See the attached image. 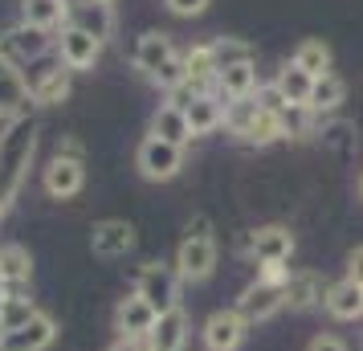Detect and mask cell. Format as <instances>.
Listing matches in <instances>:
<instances>
[{
    "label": "cell",
    "instance_id": "f1b7e54d",
    "mask_svg": "<svg viewBox=\"0 0 363 351\" xmlns=\"http://www.w3.org/2000/svg\"><path fill=\"white\" fill-rule=\"evenodd\" d=\"M21 21L50 33L53 25H66L69 21V4L66 0H25V4H21Z\"/></svg>",
    "mask_w": 363,
    "mask_h": 351
},
{
    "label": "cell",
    "instance_id": "3957f363",
    "mask_svg": "<svg viewBox=\"0 0 363 351\" xmlns=\"http://www.w3.org/2000/svg\"><path fill=\"white\" fill-rule=\"evenodd\" d=\"M180 269L167 266V262H143L139 274H135V294L147 299L160 315L164 311H176L180 306Z\"/></svg>",
    "mask_w": 363,
    "mask_h": 351
},
{
    "label": "cell",
    "instance_id": "e0dca14e",
    "mask_svg": "<svg viewBox=\"0 0 363 351\" xmlns=\"http://www.w3.org/2000/svg\"><path fill=\"white\" fill-rule=\"evenodd\" d=\"M184 347H188V315H184V306L164 311L147 335V351H184Z\"/></svg>",
    "mask_w": 363,
    "mask_h": 351
},
{
    "label": "cell",
    "instance_id": "d6a6232c",
    "mask_svg": "<svg viewBox=\"0 0 363 351\" xmlns=\"http://www.w3.org/2000/svg\"><path fill=\"white\" fill-rule=\"evenodd\" d=\"M33 315H37V306L25 299V294H9V299H4V306H0V335L25 327Z\"/></svg>",
    "mask_w": 363,
    "mask_h": 351
},
{
    "label": "cell",
    "instance_id": "cb8c5ba5",
    "mask_svg": "<svg viewBox=\"0 0 363 351\" xmlns=\"http://www.w3.org/2000/svg\"><path fill=\"white\" fill-rule=\"evenodd\" d=\"M274 90L281 94L286 106H311V90H314V78L298 62H286L274 78Z\"/></svg>",
    "mask_w": 363,
    "mask_h": 351
},
{
    "label": "cell",
    "instance_id": "60d3db41",
    "mask_svg": "<svg viewBox=\"0 0 363 351\" xmlns=\"http://www.w3.org/2000/svg\"><path fill=\"white\" fill-rule=\"evenodd\" d=\"M106 4H111V0H106Z\"/></svg>",
    "mask_w": 363,
    "mask_h": 351
},
{
    "label": "cell",
    "instance_id": "1f68e13d",
    "mask_svg": "<svg viewBox=\"0 0 363 351\" xmlns=\"http://www.w3.org/2000/svg\"><path fill=\"white\" fill-rule=\"evenodd\" d=\"M213 57H216V69L241 66V62H253V45L241 41V37H216L213 41Z\"/></svg>",
    "mask_w": 363,
    "mask_h": 351
},
{
    "label": "cell",
    "instance_id": "6da1fadb",
    "mask_svg": "<svg viewBox=\"0 0 363 351\" xmlns=\"http://www.w3.org/2000/svg\"><path fill=\"white\" fill-rule=\"evenodd\" d=\"M37 131H41V123L29 111L9 118L4 131H0V217L17 204L21 188L29 180V164H33V151H37Z\"/></svg>",
    "mask_w": 363,
    "mask_h": 351
},
{
    "label": "cell",
    "instance_id": "8992f818",
    "mask_svg": "<svg viewBox=\"0 0 363 351\" xmlns=\"http://www.w3.org/2000/svg\"><path fill=\"white\" fill-rule=\"evenodd\" d=\"M41 184L50 192L53 201H69V196H78L86 184V164L82 155H53L50 164H45V176H41Z\"/></svg>",
    "mask_w": 363,
    "mask_h": 351
},
{
    "label": "cell",
    "instance_id": "2e32d148",
    "mask_svg": "<svg viewBox=\"0 0 363 351\" xmlns=\"http://www.w3.org/2000/svg\"><path fill=\"white\" fill-rule=\"evenodd\" d=\"M184 115H188V127H192V135H213L225 127V99L220 94H213V90H200L196 99L184 106Z\"/></svg>",
    "mask_w": 363,
    "mask_h": 351
},
{
    "label": "cell",
    "instance_id": "8fae6325",
    "mask_svg": "<svg viewBox=\"0 0 363 351\" xmlns=\"http://www.w3.org/2000/svg\"><path fill=\"white\" fill-rule=\"evenodd\" d=\"M0 53H4L9 62H17V66H29V62H37V57L50 53V33L21 21L17 29H9V33L0 37Z\"/></svg>",
    "mask_w": 363,
    "mask_h": 351
},
{
    "label": "cell",
    "instance_id": "7c38bea8",
    "mask_svg": "<svg viewBox=\"0 0 363 351\" xmlns=\"http://www.w3.org/2000/svg\"><path fill=\"white\" fill-rule=\"evenodd\" d=\"M53 339H57V318L37 311L25 327L0 335V351H45V347H53Z\"/></svg>",
    "mask_w": 363,
    "mask_h": 351
},
{
    "label": "cell",
    "instance_id": "f35d334b",
    "mask_svg": "<svg viewBox=\"0 0 363 351\" xmlns=\"http://www.w3.org/2000/svg\"><path fill=\"white\" fill-rule=\"evenodd\" d=\"M0 299H9V286H4V274H0Z\"/></svg>",
    "mask_w": 363,
    "mask_h": 351
},
{
    "label": "cell",
    "instance_id": "603a6c76",
    "mask_svg": "<svg viewBox=\"0 0 363 351\" xmlns=\"http://www.w3.org/2000/svg\"><path fill=\"white\" fill-rule=\"evenodd\" d=\"M0 274H4L9 294H21L25 286L33 282V257H29V250H25V245H17V241L0 245Z\"/></svg>",
    "mask_w": 363,
    "mask_h": 351
},
{
    "label": "cell",
    "instance_id": "e575fe53",
    "mask_svg": "<svg viewBox=\"0 0 363 351\" xmlns=\"http://www.w3.org/2000/svg\"><path fill=\"white\" fill-rule=\"evenodd\" d=\"M167 13H176V17H200L213 0H164Z\"/></svg>",
    "mask_w": 363,
    "mask_h": 351
},
{
    "label": "cell",
    "instance_id": "52a82bcc",
    "mask_svg": "<svg viewBox=\"0 0 363 351\" xmlns=\"http://www.w3.org/2000/svg\"><path fill=\"white\" fill-rule=\"evenodd\" d=\"M249 335V318L229 306V311H213V315L204 318V347L208 351H237L245 343Z\"/></svg>",
    "mask_w": 363,
    "mask_h": 351
},
{
    "label": "cell",
    "instance_id": "4fadbf2b",
    "mask_svg": "<svg viewBox=\"0 0 363 351\" xmlns=\"http://www.w3.org/2000/svg\"><path fill=\"white\" fill-rule=\"evenodd\" d=\"M99 53H102V41L94 33H86L78 25H62V37H57V57H62V66L94 69Z\"/></svg>",
    "mask_w": 363,
    "mask_h": 351
},
{
    "label": "cell",
    "instance_id": "8d00e7d4",
    "mask_svg": "<svg viewBox=\"0 0 363 351\" xmlns=\"http://www.w3.org/2000/svg\"><path fill=\"white\" fill-rule=\"evenodd\" d=\"M347 278L355 286H363V245H355V250L347 253Z\"/></svg>",
    "mask_w": 363,
    "mask_h": 351
},
{
    "label": "cell",
    "instance_id": "d6986e66",
    "mask_svg": "<svg viewBox=\"0 0 363 351\" xmlns=\"http://www.w3.org/2000/svg\"><path fill=\"white\" fill-rule=\"evenodd\" d=\"M323 306H327L330 318H339V323H355V318H363V286H355L351 278L330 282Z\"/></svg>",
    "mask_w": 363,
    "mask_h": 351
},
{
    "label": "cell",
    "instance_id": "d4e9b609",
    "mask_svg": "<svg viewBox=\"0 0 363 351\" xmlns=\"http://www.w3.org/2000/svg\"><path fill=\"white\" fill-rule=\"evenodd\" d=\"M318 139H323V147H327L335 160H351L355 147H359V131H355V123H347V118H323Z\"/></svg>",
    "mask_w": 363,
    "mask_h": 351
},
{
    "label": "cell",
    "instance_id": "4316f807",
    "mask_svg": "<svg viewBox=\"0 0 363 351\" xmlns=\"http://www.w3.org/2000/svg\"><path fill=\"white\" fill-rule=\"evenodd\" d=\"M347 99V82L339 74H323V78H314V90H311V115H335Z\"/></svg>",
    "mask_w": 363,
    "mask_h": 351
},
{
    "label": "cell",
    "instance_id": "74e56055",
    "mask_svg": "<svg viewBox=\"0 0 363 351\" xmlns=\"http://www.w3.org/2000/svg\"><path fill=\"white\" fill-rule=\"evenodd\" d=\"M111 351H147V339H115Z\"/></svg>",
    "mask_w": 363,
    "mask_h": 351
},
{
    "label": "cell",
    "instance_id": "30bf717a",
    "mask_svg": "<svg viewBox=\"0 0 363 351\" xmlns=\"http://www.w3.org/2000/svg\"><path fill=\"white\" fill-rule=\"evenodd\" d=\"M237 311L249 318V327L253 323H265V318H274L278 311H286V286H269V282H253L241 290V299H237Z\"/></svg>",
    "mask_w": 363,
    "mask_h": 351
},
{
    "label": "cell",
    "instance_id": "7a4b0ae2",
    "mask_svg": "<svg viewBox=\"0 0 363 351\" xmlns=\"http://www.w3.org/2000/svg\"><path fill=\"white\" fill-rule=\"evenodd\" d=\"M216 237H213V221L208 217H192L188 233H184L180 250H176V269L184 282H208L216 274Z\"/></svg>",
    "mask_w": 363,
    "mask_h": 351
},
{
    "label": "cell",
    "instance_id": "ab89813d",
    "mask_svg": "<svg viewBox=\"0 0 363 351\" xmlns=\"http://www.w3.org/2000/svg\"><path fill=\"white\" fill-rule=\"evenodd\" d=\"M359 196H363V172H359Z\"/></svg>",
    "mask_w": 363,
    "mask_h": 351
},
{
    "label": "cell",
    "instance_id": "ac0fdd59",
    "mask_svg": "<svg viewBox=\"0 0 363 351\" xmlns=\"http://www.w3.org/2000/svg\"><path fill=\"white\" fill-rule=\"evenodd\" d=\"M69 74L74 69L69 66H50V69H37L33 78H29V99L37 102V106H57V102L69 94Z\"/></svg>",
    "mask_w": 363,
    "mask_h": 351
},
{
    "label": "cell",
    "instance_id": "4dcf8cb0",
    "mask_svg": "<svg viewBox=\"0 0 363 351\" xmlns=\"http://www.w3.org/2000/svg\"><path fill=\"white\" fill-rule=\"evenodd\" d=\"M290 62H298L311 78H323V74H330V45L323 37H306V41H298V50Z\"/></svg>",
    "mask_w": 363,
    "mask_h": 351
},
{
    "label": "cell",
    "instance_id": "277c9868",
    "mask_svg": "<svg viewBox=\"0 0 363 351\" xmlns=\"http://www.w3.org/2000/svg\"><path fill=\"white\" fill-rule=\"evenodd\" d=\"M135 167H139V176L151 180V184H167V180L180 176L184 147L167 143V139H160V135H143V143L135 147Z\"/></svg>",
    "mask_w": 363,
    "mask_h": 351
},
{
    "label": "cell",
    "instance_id": "7402d4cb",
    "mask_svg": "<svg viewBox=\"0 0 363 351\" xmlns=\"http://www.w3.org/2000/svg\"><path fill=\"white\" fill-rule=\"evenodd\" d=\"M66 25H78V29H86V33H94L99 41H106L111 29H115V13H111L106 0H82V4H69Z\"/></svg>",
    "mask_w": 363,
    "mask_h": 351
},
{
    "label": "cell",
    "instance_id": "44dd1931",
    "mask_svg": "<svg viewBox=\"0 0 363 351\" xmlns=\"http://www.w3.org/2000/svg\"><path fill=\"white\" fill-rule=\"evenodd\" d=\"M323 299H327V282L314 269L290 274V282H286V306L290 311H314V306H323Z\"/></svg>",
    "mask_w": 363,
    "mask_h": 351
},
{
    "label": "cell",
    "instance_id": "9c48e42d",
    "mask_svg": "<svg viewBox=\"0 0 363 351\" xmlns=\"http://www.w3.org/2000/svg\"><path fill=\"white\" fill-rule=\"evenodd\" d=\"M180 53H176V45H172V37L160 33V29H147V33H139V41H135V50H131V62L135 69L143 74V78H155L164 66H172Z\"/></svg>",
    "mask_w": 363,
    "mask_h": 351
},
{
    "label": "cell",
    "instance_id": "9a60e30c",
    "mask_svg": "<svg viewBox=\"0 0 363 351\" xmlns=\"http://www.w3.org/2000/svg\"><path fill=\"white\" fill-rule=\"evenodd\" d=\"M29 78L21 74L17 62H9L4 53H0V118L9 123V118H17L29 111Z\"/></svg>",
    "mask_w": 363,
    "mask_h": 351
},
{
    "label": "cell",
    "instance_id": "ba28073f",
    "mask_svg": "<svg viewBox=\"0 0 363 351\" xmlns=\"http://www.w3.org/2000/svg\"><path fill=\"white\" fill-rule=\"evenodd\" d=\"M135 225L131 221H123V217H106V221H99L94 229H90V253L94 257H127V253L135 250Z\"/></svg>",
    "mask_w": 363,
    "mask_h": 351
},
{
    "label": "cell",
    "instance_id": "83f0119b",
    "mask_svg": "<svg viewBox=\"0 0 363 351\" xmlns=\"http://www.w3.org/2000/svg\"><path fill=\"white\" fill-rule=\"evenodd\" d=\"M245 143H253V147H269V143H278V139H286V123H281V111L278 106H265L257 111V118L249 123V131L241 135Z\"/></svg>",
    "mask_w": 363,
    "mask_h": 351
},
{
    "label": "cell",
    "instance_id": "836d02e7",
    "mask_svg": "<svg viewBox=\"0 0 363 351\" xmlns=\"http://www.w3.org/2000/svg\"><path fill=\"white\" fill-rule=\"evenodd\" d=\"M257 111H262V99H233V102H225V127L241 139V135L249 131V123L257 118Z\"/></svg>",
    "mask_w": 363,
    "mask_h": 351
},
{
    "label": "cell",
    "instance_id": "5bb4252c",
    "mask_svg": "<svg viewBox=\"0 0 363 351\" xmlns=\"http://www.w3.org/2000/svg\"><path fill=\"white\" fill-rule=\"evenodd\" d=\"M155 318H160V311L131 290V294L115 306V331H118V339H147L151 327H155Z\"/></svg>",
    "mask_w": 363,
    "mask_h": 351
},
{
    "label": "cell",
    "instance_id": "d590c367",
    "mask_svg": "<svg viewBox=\"0 0 363 351\" xmlns=\"http://www.w3.org/2000/svg\"><path fill=\"white\" fill-rule=\"evenodd\" d=\"M306 351H351V347H347L339 335H314L311 343H306Z\"/></svg>",
    "mask_w": 363,
    "mask_h": 351
},
{
    "label": "cell",
    "instance_id": "f546056e",
    "mask_svg": "<svg viewBox=\"0 0 363 351\" xmlns=\"http://www.w3.org/2000/svg\"><path fill=\"white\" fill-rule=\"evenodd\" d=\"M184 74H188V82L196 86V90H208L216 82V57H213V45H192V50L184 53Z\"/></svg>",
    "mask_w": 363,
    "mask_h": 351
},
{
    "label": "cell",
    "instance_id": "5b68a950",
    "mask_svg": "<svg viewBox=\"0 0 363 351\" xmlns=\"http://www.w3.org/2000/svg\"><path fill=\"white\" fill-rule=\"evenodd\" d=\"M237 250L253 257L257 266H274V262H290L294 257V233L286 229V225H262V229H253L237 241Z\"/></svg>",
    "mask_w": 363,
    "mask_h": 351
},
{
    "label": "cell",
    "instance_id": "484cf974",
    "mask_svg": "<svg viewBox=\"0 0 363 351\" xmlns=\"http://www.w3.org/2000/svg\"><path fill=\"white\" fill-rule=\"evenodd\" d=\"M216 86L225 99H253L257 94V62H241V66H229L216 74Z\"/></svg>",
    "mask_w": 363,
    "mask_h": 351
},
{
    "label": "cell",
    "instance_id": "ffe728a7",
    "mask_svg": "<svg viewBox=\"0 0 363 351\" xmlns=\"http://www.w3.org/2000/svg\"><path fill=\"white\" fill-rule=\"evenodd\" d=\"M151 135H160V139L176 143V147H188V143L196 139L192 127H188L184 106H176V102H160V106H155V115H151Z\"/></svg>",
    "mask_w": 363,
    "mask_h": 351
}]
</instances>
